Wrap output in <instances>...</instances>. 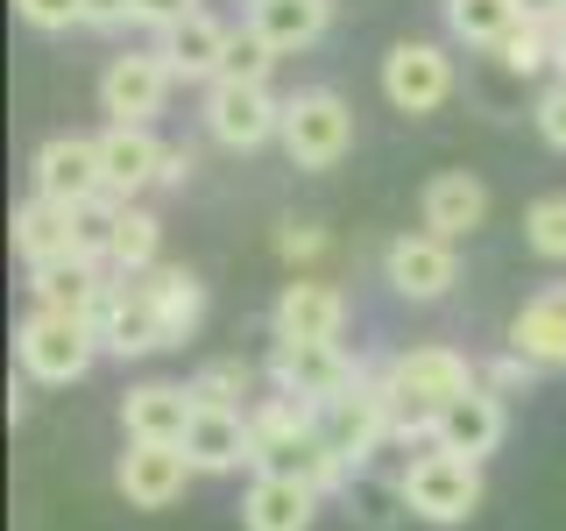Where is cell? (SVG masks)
<instances>
[{
	"label": "cell",
	"instance_id": "1",
	"mask_svg": "<svg viewBox=\"0 0 566 531\" xmlns=\"http://www.w3.org/2000/svg\"><path fill=\"white\" fill-rule=\"evenodd\" d=\"M474 383H482V368H474L460 347L418 341V347L389 354V362H382V389H389V404H397V439H424L432 418L447 412L460 389H474Z\"/></svg>",
	"mask_w": 566,
	"mask_h": 531
},
{
	"label": "cell",
	"instance_id": "2",
	"mask_svg": "<svg viewBox=\"0 0 566 531\" xmlns=\"http://www.w3.org/2000/svg\"><path fill=\"white\" fill-rule=\"evenodd\" d=\"M99 354H106V347H99V326H93V319H78V312L35 305L22 326H14V362H22V376L43 383V389L85 383V368H93Z\"/></svg>",
	"mask_w": 566,
	"mask_h": 531
},
{
	"label": "cell",
	"instance_id": "3",
	"mask_svg": "<svg viewBox=\"0 0 566 531\" xmlns=\"http://www.w3.org/2000/svg\"><path fill=\"white\" fill-rule=\"evenodd\" d=\"M397 489H403V510H411L418 524H432V531H453V524H468L474 510H482V460H468V454H447V447H432V454H418L411 468L397 475Z\"/></svg>",
	"mask_w": 566,
	"mask_h": 531
},
{
	"label": "cell",
	"instance_id": "4",
	"mask_svg": "<svg viewBox=\"0 0 566 531\" xmlns=\"http://www.w3.org/2000/svg\"><path fill=\"white\" fill-rule=\"evenodd\" d=\"M283 156L297 170H333L354 149V106L333 85H305V93L283 100Z\"/></svg>",
	"mask_w": 566,
	"mask_h": 531
},
{
	"label": "cell",
	"instance_id": "5",
	"mask_svg": "<svg viewBox=\"0 0 566 531\" xmlns=\"http://www.w3.org/2000/svg\"><path fill=\"white\" fill-rule=\"evenodd\" d=\"M318 425H326V439L340 447L354 468L368 475V460H376L382 439H397V404H389V389H382V368L368 362L361 376H354L333 404H318Z\"/></svg>",
	"mask_w": 566,
	"mask_h": 531
},
{
	"label": "cell",
	"instance_id": "6",
	"mask_svg": "<svg viewBox=\"0 0 566 531\" xmlns=\"http://www.w3.org/2000/svg\"><path fill=\"white\" fill-rule=\"evenodd\" d=\"M199 114H206V135L220 142V149H262V142H276L283 135V100L270 93V85H241V79H212L206 85V100H199Z\"/></svg>",
	"mask_w": 566,
	"mask_h": 531
},
{
	"label": "cell",
	"instance_id": "7",
	"mask_svg": "<svg viewBox=\"0 0 566 531\" xmlns=\"http://www.w3.org/2000/svg\"><path fill=\"white\" fill-rule=\"evenodd\" d=\"M382 283L403 298V305H439V298L460 283V241L432 235V227H411L382 248Z\"/></svg>",
	"mask_w": 566,
	"mask_h": 531
},
{
	"label": "cell",
	"instance_id": "8",
	"mask_svg": "<svg viewBox=\"0 0 566 531\" xmlns=\"http://www.w3.org/2000/svg\"><path fill=\"white\" fill-rule=\"evenodd\" d=\"M170 85H177V71H170V58L156 43L149 50H120V58H106V71H99V114L149 128V121L170 106Z\"/></svg>",
	"mask_w": 566,
	"mask_h": 531
},
{
	"label": "cell",
	"instance_id": "9",
	"mask_svg": "<svg viewBox=\"0 0 566 531\" xmlns=\"http://www.w3.org/2000/svg\"><path fill=\"white\" fill-rule=\"evenodd\" d=\"M382 100L397 106V114H439V106L453 100V58L447 43H424V35H403V43H389L382 58Z\"/></svg>",
	"mask_w": 566,
	"mask_h": 531
},
{
	"label": "cell",
	"instance_id": "10",
	"mask_svg": "<svg viewBox=\"0 0 566 531\" xmlns=\"http://www.w3.org/2000/svg\"><path fill=\"white\" fill-rule=\"evenodd\" d=\"M361 368H368V362H354L340 341H276L262 376H270V389H283V397L333 404L354 376H361Z\"/></svg>",
	"mask_w": 566,
	"mask_h": 531
},
{
	"label": "cell",
	"instance_id": "11",
	"mask_svg": "<svg viewBox=\"0 0 566 531\" xmlns=\"http://www.w3.org/2000/svg\"><path fill=\"white\" fill-rule=\"evenodd\" d=\"M93 326H99V347L114 354V362H142V354L170 347L149 277H114V283H106V305L93 312Z\"/></svg>",
	"mask_w": 566,
	"mask_h": 531
},
{
	"label": "cell",
	"instance_id": "12",
	"mask_svg": "<svg viewBox=\"0 0 566 531\" xmlns=\"http://www.w3.org/2000/svg\"><path fill=\"white\" fill-rule=\"evenodd\" d=\"M191 454L185 447H164V439H128L114 460V489L128 510H170L177 496L191 489Z\"/></svg>",
	"mask_w": 566,
	"mask_h": 531
},
{
	"label": "cell",
	"instance_id": "13",
	"mask_svg": "<svg viewBox=\"0 0 566 531\" xmlns=\"http://www.w3.org/2000/svg\"><path fill=\"white\" fill-rule=\"evenodd\" d=\"M164 156H170V142H156V128H135V121H106V135H99L106 199L135 206L142 191H156V185H164Z\"/></svg>",
	"mask_w": 566,
	"mask_h": 531
},
{
	"label": "cell",
	"instance_id": "14",
	"mask_svg": "<svg viewBox=\"0 0 566 531\" xmlns=\"http://www.w3.org/2000/svg\"><path fill=\"white\" fill-rule=\"evenodd\" d=\"M270 333H276V341H340V333H347V298H340V283H326L318 270H297V277L276 291Z\"/></svg>",
	"mask_w": 566,
	"mask_h": 531
},
{
	"label": "cell",
	"instance_id": "15",
	"mask_svg": "<svg viewBox=\"0 0 566 531\" xmlns=\"http://www.w3.org/2000/svg\"><path fill=\"white\" fill-rule=\"evenodd\" d=\"M35 191L57 206H85V199H106V170H99V135H50L35 149Z\"/></svg>",
	"mask_w": 566,
	"mask_h": 531
},
{
	"label": "cell",
	"instance_id": "16",
	"mask_svg": "<svg viewBox=\"0 0 566 531\" xmlns=\"http://www.w3.org/2000/svg\"><path fill=\"white\" fill-rule=\"evenodd\" d=\"M503 433H510V397H495L489 383H474V389H460V397L447 404V412L432 418V447H447V454H468V460H489L495 447H503Z\"/></svg>",
	"mask_w": 566,
	"mask_h": 531
},
{
	"label": "cell",
	"instance_id": "17",
	"mask_svg": "<svg viewBox=\"0 0 566 531\" xmlns=\"http://www.w3.org/2000/svg\"><path fill=\"white\" fill-rule=\"evenodd\" d=\"M510 354H524L538 376H553V368H566V277L538 283V291L517 305V319H510Z\"/></svg>",
	"mask_w": 566,
	"mask_h": 531
},
{
	"label": "cell",
	"instance_id": "18",
	"mask_svg": "<svg viewBox=\"0 0 566 531\" xmlns=\"http://www.w3.org/2000/svg\"><path fill=\"white\" fill-rule=\"evenodd\" d=\"M418 227H432V235H447V241L482 235V227H489V185H482L474 170H439V177H424V191H418Z\"/></svg>",
	"mask_w": 566,
	"mask_h": 531
},
{
	"label": "cell",
	"instance_id": "19",
	"mask_svg": "<svg viewBox=\"0 0 566 531\" xmlns=\"http://www.w3.org/2000/svg\"><path fill=\"white\" fill-rule=\"evenodd\" d=\"M191 412H199L191 383H135V389H120V433H128V439H164V447H185Z\"/></svg>",
	"mask_w": 566,
	"mask_h": 531
},
{
	"label": "cell",
	"instance_id": "20",
	"mask_svg": "<svg viewBox=\"0 0 566 531\" xmlns=\"http://www.w3.org/2000/svg\"><path fill=\"white\" fill-rule=\"evenodd\" d=\"M156 50L170 58V71H177L185 85H212V79L227 71V50H234V29H227L220 14H206V8H199V14H185L177 29H164V35H156Z\"/></svg>",
	"mask_w": 566,
	"mask_h": 531
},
{
	"label": "cell",
	"instance_id": "21",
	"mask_svg": "<svg viewBox=\"0 0 566 531\" xmlns=\"http://www.w3.org/2000/svg\"><path fill=\"white\" fill-rule=\"evenodd\" d=\"M106 262L93 256H57V262H35L29 270V298L35 305H50V312H78V319H93L106 305Z\"/></svg>",
	"mask_w": 566,
	"mask_h": 531
},
{
	"label": "cell",
	"instance_id": "22",
	"mask_svg": "<svg viewBox=\"0 0 566 531\" xmlns=\"http://www.w3.org/2000/svg\"><path fill=\"white\" fill-rule=\"evenodd\" d=\"M318 503L326 496L312 482H297V475H255L241 496V531H312Z\"/></svg>",
	"mask_w": 566,
	"mask_h": 531
},
{
	"label": "cell",
	"instance_id": "23",
	"mask_svg": "<svg viewBox=\"0 0 566 531\" xmlns=\"http://www.w3.org/2000/svg\"><path fill=\"white\" fill-rule=\"evenodd\" d=\"M185 454L199 475H234V468H255L248 460V412H220V404H199L185 425Z\"/></svg>",
	"mask_w": 566,
	"mask_h": 531
},
{
	"label": "cell",
	"instance_id": "24",
	"mask_svg": "<svg viewBox=\"0 0 566 531\" xmlns=\"http://www.w3.org/2000/svg\"><path fill=\"white\" fill-rule=\"evenodd\" d=\"M326 22H333V0H248V35H262L276 58L312 50Z\"/></svg>",
	"mask_w": 566,
	"mask_h": 531
},
{
	"label": "cell",
	"instance_id": "25",
	"mask_svg": "<svg viewBox=\"0 0 566 531\" xmlns=\"http://www.w3.org/2000/svg\"><path fill=\"white\" fill-rule=\"evenodd\" d=\"M14 256L29 262H57V256H78V227H71V206L43 199V191H29L22 206H14Z\"/></svg>",
	"mask_w": 566,
	"mask_h": 531
},
{
	"label": "cell",
	"instance_id": "26",
	"mask_svg": "<svg viewBox=\"0 0 566 531\" xmlns=\"http://www.w3.org/2000/svg\"><path fill=\"white\" fill-rule=\"evenodd\" d=\"M149 291H156V312H164L170 347H185L191 333L206 326V277L185 270V262H156V270H149Z\"/></svg>",
	"mask_w": 566,
	"mask_h": 531
},
{
	"label": "cell",
	"instance_id": "27",
	"mask_svg": "<svg viewBox=\"0 0 566 531\" xmlns=\"http://www.w3.org/2000/svg\"><path fill=\"white\" fill-rule=\"evenodd\" d=\"M156 262H164V220H156L149 206H120V227H114V262L106 270L114 277H149Z\"/></svg>",
	"mask_w": 566,
	"mask_h": 531
},
{
	"label": "cell",
	"instance_id": "28",
	"mask_svg": "<svg viewBox=\"0 0 566 531\" xmlns=\"http://www.w3.org/2000/svg\"><path fill=\"white\" fill-rule=\"evenodd\" d=\"M517 22H524L517 0H447V35L468 50H495Z\"/></svg>",
	"mask_w": 566,
	"mask_h": 531
},
{
	"label": "cell",
	"instance_id": "29",
	"mask_svg": "<svg viewBox=\"0 0 566 531\" xmlns=\"http://www.w3.org/2000/svg\"><path fill=\"white\" fill-rule=\"evenodd\" d=\"M191 397L220 404V412H248V404H255V368H248L241 354H220V362H206L199 376H191Z\"/></svg>",
	"mask_w": 566,
	"mask_h": 531
},
{
	"label": "cell",
	"instance_id": "30",
	"mask_svg": "<svg viewBox=\"0 0 566 531\" xmlns=\"http://www.w3.org/2000/svg\"><path fill=\"white\" fill-rule=\"evenodd\" d=\"M524 248L538 262H566V191H545L524 206Z\"/></svg>",
	"mask_w": 566,
	"mask_h": 531
},
{
	"label": "cell",
	"instance_id": "31",
	"mask_svg": "<svg viewBox=\"0 0 566 531\" xmlns=\"http://www.w3.org/2000/svg\"><path fill=\"white\" fill-rule=\"evenodd\" d=\"M495 64L510 71V79H538V71H553V29L545 22H517L495 43Z\"/></svg>",
	"mask_w": 566,
	"mask_h": 531
},
{
	"label": "cell",
	"instance_id": "32",
	"mask_svg": "<svg viewBox=\"0 0 566 531\" xmlns=\"http://www.w3.org/2000/svg\"><path fill=\"white\" fill-rule=\"evenodd\" d=\"M71 227H78V256H93V262H114L120 199H85V206H71Z\"/></svg>",
	"mask_w": 566,
	"mask_h": 531
},
{
	"label": "cell",
	"instance_id": "33",
	"mask_svg": "<svg viewBox=\"0 0 566 531\" xmlns=\"http://www.w3.org/2000/svg\"><path fill=\"white\" fill-rule=\"evenodd\" d=\"M326 248H333V235H326L318 220H283V227H276V256L291 262V270H312Z\"/></svg>",
	"mask_w": 566,
	"mask_h": 531
},
{
	"label": "cell",
	"instance_id": "34",
	"mask_svg": "<svg viewBox=\"0 0 566 531\" xmlns=\"http://www.w3.org/2000/svg\"><path fill=\"white\" fill-rule=\"evenodd\" d=\"M270 64H276V50L262 43V35H234V50H227V71H220V79H241V85H270Z\"/></svg>",
	"mask_w": 566,
	"mask_h": 531
},
{
	"label": "cell",
	"instance_id": "35",
	"mask_svg": "<svg viewBox=\"0 0 566 531\" xmlns=\"http://www.w3.org/2000/svg\"><path fill=\"white\" fill-rule=\"evenodd\" d=\"M14 14H22L29 29H43V35L85 29V0H14Z\"/></svg>",
	"mask_w": 566,
	"mask_h": 531
},
{
	"label": "cell",
	"instance_id": "36",
	"mask_svg": "<svg viewBox=\"0 0 566 531\" xmlns=\"http://www.w3.org/2000/svg\"><path fill=\"white\" fill-rule=\"evenodd\" d=\"M531 121H538V142H545V149H559V156H566V79H553V85L538 93Z\"/></svg>",
	"mask_w": 566,
	"mask_h": 531
},
{
	"label": "cell",
	"instance_id": "37",
	"mask_svg": "<svg viewBox=\"0 0 566 531\" xmlns=\"http://www.w3.org/2000/svg\"><path fill=\"white\" fill-rule=\"evenodd\" d=\"M482 383L495 389V397H531V383H538V368H531L524 354H510V347H503V354H495V362L482 368Z\"/></svg>",
	"mask_w": 566,
	"mask_h": 531
},
{
	"label": "cell",
	"instance_id": "38",
	"mask_svg": "<svg viewBox=\"0 0 566 531\" xmlns=\"http://www.w3.org/2000/svg\"><path fill=\"white\" fill-rule=\"evenodd\" d=\"M185 14H199V0H135V22H142V29H156V35L177 29Z\"/></svg>",
	"mask_w": 566,
	"mask_h": 531
},
{
	"label": "cell",
	"instance_id": "39",
	"mask_svg": "<svg viewBox=\"0 0 566 531\" xmlns=\"http://www.w3.org/2000/svg\"><path fill=\"white\" fill-rule=\"evenodd\" d=\"M135 0H85V29H128Z\"/></svg>",
	"mask_w": 566,
	"mask_h": 531
},
{
	"label": "cell",
	"instance_id": "40",
	"mask_svg": "<svg viewBox=\"0 0 566 531\" xmlns=\"http://www.w3.org/2000/svg\"><path fill=\"white\" fill-rule=\"evenodd\" d=\"M191 170H199V156H191V149H170V156H164V191L191 185Z\"/></svg>",
	"mask_w": 566,
	"mask_h": 531
},
{
	"label": "cell",
	"instance_id": "41",
	"mask_svg": "<svg viewBox=\"0 0 566 531\" xmlns=\"http://www.w3.org/2000/svg\"><path fill=\"white\" fill-rule=\"evenodd\" d=\"M517 8H524V22H545V29H553L559 14H566V0H517Z\"/></svg>",
	"mask_w": 566,
	"mask_h": 531
},
{
	"label": "cell",
	"instance_id": "42",
	"mask_svg": "<svg viewBox=\"0 0 566 531\" xmlns=\"http://www.w3.org/2000/svg\"><path fill=\"white\" fill-rule=\"evenodd\" d=\"M8 418H14V425L29 418V376H22V383H8Z\"/></svg>",
	"mask_w": 566,
	"mask_h": 531
},
{
	"label": "cell",
	"instance_id": "43",
	"mask_svg": "<svg viewBox=\"0 0 566 531\" xmlns=\"http://www.w3.org/2000/svg\"><path fill=\"white\" fill-rule=\"evenodd\" d=\"M553 71H559V79H566V14H559V22H553Z\"/></svg>",
	"mask_w": 566,
	"mask_h": 531
}]
</instances>
